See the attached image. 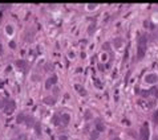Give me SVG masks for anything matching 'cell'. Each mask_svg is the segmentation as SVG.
<instances>
[{
    "mask_svg": "<svg viewBox=\"0 0 158 140\" xmlns=\"http://www.w3.org/2000/svg\"><path fill=\"white\" fill-rule=\"evenodd\" d=\"M146 53V36H142L140 38V41H138V48H137V58L138 60H141V58H144Z\"/></svg>",
    "mask_w": 158,
    "mask_h": 140,
    "instance_id": "cell-1",
    "label": "cell"
},
{
    "mask_svg": "<svg viewBox=\"0 0 158 140\" xmlns=\"http://www.w3.org/2000/svg\"><path fill=\"white\" fill-rule=\"evenodd\" d=\"M150 136V131L146 126H142L140 130V140H149Z\"/></svg>",
    "mask_w": 158,
    "mask_h": 140,
    "instance_id": "cell-2",
    "label": "cell"
},
{
    "mask_svg": "<svg viewBox=\"0 0 158 140\" xmlns=\"http://www.w3.org/2000/svg\"><path fill=\"white\" fill-rule=\"evenodd\" d=\"M158 81V75L157 74H149L146 77V82L148 83H156Z\"/></svg>",
    "mask_w": 158,
    "mask_h": 140,
    "instance_id": "cell-3",
    "label": "cell"
},
{
    "mask_svg": "<svg viewBox=\"0 0 158 140\" xmlns=\"http://www.w3.org/2000/svg\"><path fill=\"white\" fill-rule=\"evenodd\" d=\"M56 81H57V77H56V75L51 77V78L47 81V87H51L52 85H55V83H56Z\"/></svg>",
    "mask_w": 158,
    "mask_h": 140,
    "instance_id": "cell-4",
    "label": "cell"
},
{
    "mask_svg": "<svg viewBox=\"0 0 158 140\" xmlns=\"http://www.w3.org/2000/svg\"><path fill=\"white\" fill-rule=\"evenodd\" d=\"M61 120H63V123L68 124V123H69V115H68V114H64V115H61Z\"/></svg>",
    "mask_w": 158,
    "mask_h": 140,
    "instance_id": "cell-5",
    "label": "cell"
},
{
    "mask_svg": "<svg viewBox=\"0 0 158 140\" xmlns=\"http://www.w3.org/2000/svg\"><path fill=\"white\" fill-rule=\"evenodd\" d=\"M121 38H117V40H114V46H117V48H120L121 46Z\"/></svg>",
    "mask_w": 158,
    "mask_h": 140,
    "instance_id": "cell-6",
    "label": "cell"
},
{
    "mask_svg": "<svg viewBox=\"0 0 158 140\" xmlns=\"http://www.w3.org/2000/svg\"><path fill=\"white\" fill-rule=\"evenodd\" d=\"M104 130H105V127H104V124H101V123L98 122V124H97V131L100 132V131H104Z\"/></svg>",
    "mask_w": 158,
    "mask_h": 140,
    "instance_id": "cell-7",
    "label": "cell"
},
{
    "mask_svg": "<svg viewBox=\"0 0 158 140\" xmlns=\"http://www.w3.org/2000/svg\"><path fill=\"white\" fill-rule=\"evenodd\" d=\"M44 102L45 103H55V98H45Z\"/></svg>",
    "mask_w": 158,
    "mask_h": 140,
    "instance_id": "cell-8",
    "label": "cell"
},
{
    "mask_svg": "<svg viewBox=\"0 0 158 140\" xmlns=\"http://www.w3.org/2000/svg\"><path fill=\"white\" fill-rule=\"evenodd\" d=\"M98 138V131H93L92 132V139H97Z\"/></svg>",
    "mask_w": 158,
    "mask_h": 140,
    "instance_id": "cell-9",
    "label": "cell"
},
{
    "mask_svg": "<svg viewBox=\"0 0 158 140\" xmlns=\"http://www.w3.org/2000/svg\"><path fill=\"white\" fill-rule=\"evenodd\" d=\"M23 120H24V115L23 114H20L17 116V123H20V122H23Z\"/></svg>",
    "mask_w": 158,
    "mask_h": 140,
    "instance_id": "cell-10",
    "label": "cell"
},
{
    "mask_svg": "<svg viewBox=\"0 0 158 140\" xmlns=\"http://www.w3.org/2000/svg\"><path fill=\"white\" fill-rule=\"evenodd\" d=\"M152 93L154 94V96H158V90H157L156 87H153V89H152Z\"/></svg>",
    "mask_w": 158,
    "mask_h": 140,
    "instance_id": "cell-11",
    "label": "cell"
},
{
    "mask_svg": "<svg viewBox=\"0 0 158 140\" xmlns=\"http://www.w3.org/2000/svg\"><path fill=\"white\" fill-rule=\"evenodd\" d=\"M59 140H68V136H65V135H61L60 138H59Z\"/></svg>",
    "mask_w": 158,
    "mask_h": 140,
    "instance_id": "cell-12",
    "label": "cell"
},
{
    "mask_svg": "<svg viewBox=\"0 0 158 140\" xmlns=\"http://www.w3.org/2000/svg\"><path fill=\"white\" fill-rule=\"evenodd\" d=\"M53 122H55V124H59V116H55V118H53Z\"/></svg>",
    "mask_w": 158,
    "mask_h": 140,
    "instance_id": "cell-13",
    "label": "cell"
},
{
    "mask_svg": "<svg viewBox=\"0 0 158 140\" xmlns=\"http://www.w3.org/2000/svg\"><path fill=\"white\" fill-rule=\"evenodd\" d=\"M154 122H156V123L158 122V111L156 112V115H154Z\"/></svg>",
    "mask_w": 158,
    "mask_h": 140,
    "instance_id": "cell-14",
    "label": "cell"
},
{
    "mask_svg": "<svg viewBox=\"0 0 158 140\" xmlns=\"http://www.w3.org/2000/svg\"><path fill=\"white\" fill-rule=\"evenodd\" d=\"M7 30H8V33H12V30H13V29H12V26H9V25H8V26H7Z\"/></svg>",
    "mask_w": 158,
    "mask_h": 140,
    "instance_id": "cell-15",
    "label": "cell"
},
{
    "mask_svg": "<svg viewBox=\"0 0 158 140\" xmlns=\"http://www.w3.org/2000/svg\"><path fill=\"white\" fill-rule=\"evenodd\" d=\"M93 29H94V25H92L90 28H89V33H92V30H93Z\"/></svg>",
    "mask_w": 158,
    "mask_h": 140,
    "instance_id": "cell-16",
    "label": "cell"
}]
</instances>
